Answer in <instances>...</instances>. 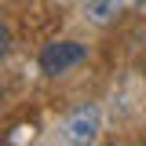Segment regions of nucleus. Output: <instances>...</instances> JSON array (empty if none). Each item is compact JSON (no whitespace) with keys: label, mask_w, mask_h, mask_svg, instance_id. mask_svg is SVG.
<instances>
[{"label":"nucleus","mask_w":146,"mask_h":146,"mask_svg":"<svg viewBox=\"0 0 146 146\" xmlns=\"http://www.w3.org/2000/svg\"><path fill=\"white\" fill-rule=\"evenodd\" d=\"M80 11H84V18L95 22V26H110V22H117V18H121L124 0H84V4H80Z\"/></svg>","instance_id":"obj_3"},{"label":"nucleus","mask_w":146,"mask_h":146,"mask_svg":"<svg viewBox=\"0 0 146 146\" xmlns=\"http://www.w3.org/2000/svg\"><path fill=\"white\" fill-rule=\"evenodd\" d=\"M139 4H143V0H139Z\"/></svg>","instance_id":"obj_4"},{"label":"nucleus","mask_w":146,"mask_h":146,"mask_svg":"<svg viewBox=\"0 0 146 146\" xmlns=\"http://www.w3.org/2000/svg\"><path fill=\"white\" fill-rule=\"evenodd\" d=\"M84 55H88V48L80 40H51L40 51V73H48V77L70 73L77 62H84Z\"/></svg>","instance_id":"obj_1"},{"label":"nucleus","mask_w":146,"mask_h":146,"mask_svg":"<svg viewBox=\"0 0 146 146\" xmlns=\"http://www.w3.org/2000/svg\"><path fill=\"white\" fill-rule=\"evenodd\" d=\"M62 135L70 143H91L99 135V110L95 106H77L62 124Z\"/></svg>","instance_id":"obj_2"}]
</instances>
